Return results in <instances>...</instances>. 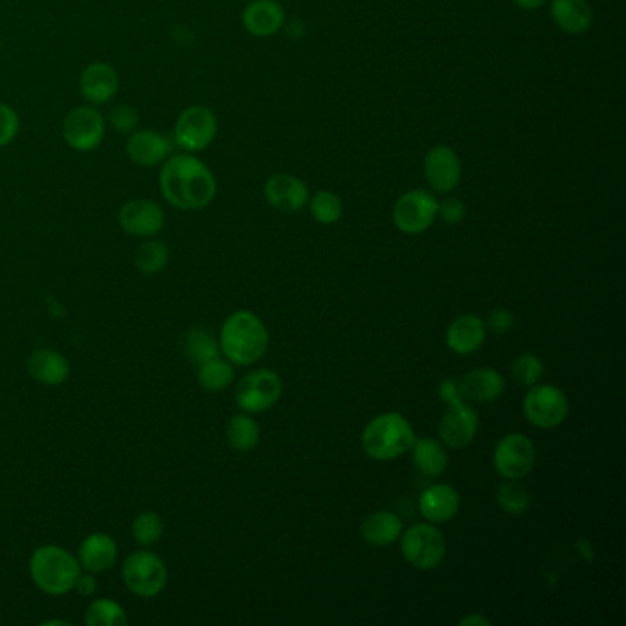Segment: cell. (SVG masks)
Instances as JSON below:
<instances>
[{
  "instance_id": "obj_1",
  "label": "cell",
  "mask_w": 626,
  "mask_h": 626,
  "mask_svg": "<svg viewBox=\"0 0 626 626\" xmlns=\"http://www.w3.org/2000/svg\"><path fill=\"white\" fill-rule=\"evenodd\" d=\"M158 186L164 199L182 212L206 208L217 193V180L212 169L193 153L169 157L160 169Z\"/></svg>"
},
{
  "instance_id": "obj_2",
  "label": "cell",
  "mask_w": 626,
  "mask_h": 626,
  "mask_svg": "<svg viewBox=\"0 0 626 626\" xmlns=\"http://www.w3.org/2000/svg\"><path fill=\"white\" fill-rule=\"evenodd\" d=\"M269 331L261 318L250 311H237L226 318L219 349L235 366H250L267 353Z\"/></svg>"
},
{
  "instance_id": "obj_3",
  "label": "cell",
  "mask_w": 626,
  "mask_h": 626,
  "mask_svg": "<svg viewBox=\"0 0 626 626\" xmlns=\"http://www.w3.org/2000/svg\"><path fill=\"white\" fill-rule=\"evenodd\" d=\"M415 432L410 421L397 412L377 415L362 434V448L375 461H390L404 456L414 447Z\"/></svg>"
},
{
  "instance_id": "obj_4",
  "label": "cell",
  "mask_w": 626,
  "mask_h": 626,
  "mask_svg": "<svg viewBox=\"0 0 626 626\" xmlns=\"http://www.w3.org/2000/svg\"><path fill=\"white\" fill-rule=\"evenodd\" d=\"M30 575L35 586L48 595L72 592L81 575L79 560L59 546H41L30 559Z\"/></svg>"
},
{
  "instance_id": "obj_5",
  "label": "cell",
  "mask_w": 626,
  "mask_h": 626,
  "mask_svg": "<svg viewBox=\"0 0 626 626\" xmlns=\"http://www.w3.org/2000/svg\"><path fill=\"white\" fill-rule=\"evenodd\" d=\"M401 551L415 570L432 571L445 560L447 540L436 526L415 524L401 535Z\"/></svg>"
},
{
  "instance_id": "obj_6",
  "label": "cell",
  "mask_w": 626,
  "mask_h": 626,
  "mask_svg": "<svg viewBox=\"0 0 626 626\" xmlns=\"http://www.w3.org/2000/svg\"><path fill=\"white\" fill-rule=\"evenodd\" d=\"M123 582L138 597H157L168 584L164 560L151 551L131 553L122 568Z\"/></svg>"
},
{
  "instance_id": "obj_7",
  "label": "cell",
  "mask_w": 626,
  "mask_h": 626,
  "mask_svg": "<svg viewBox=\"0 0 626 626\" xmlns=\"http://www.w3.org/2000/svg\"><path fill=\"white\" fill-rule=\"evenodd\" d=\"M217 129L219 125L212 109H208L206 105H191L180 112L173 138L180 149L195 155L212 146Z\"/></svg>"
},
{
  "instance_id": "obj_8",
  "label": "cell",
  "mask_w": 626,
  "mask_h": 626,
  "mask_svg": "<svg viewBox=\"0 0 626 626\" xmlns=\"http://www.w3.org/2000/svg\"><path fill=\"white\" fill-rule=\"evenodd\" d=\"M283 384L278 373L256 369L245 375L235 388V403L246 414L267 412L280 401Z\"/></svg>"
},
{
  "instance_id": "obj_9",
  "label": "cell",
  "mask_w": 626,
  "mask_h": 626,
  "mask_svg": "<svg viewBox=\"0 0 626 626\" xmlns=\"http://www.w3.org/2000/svg\"><path fill=\"white\" fill-rule=\"evenodd\" d=\"M524 414L538 428H557L570 414L568 395L551 384H535L524 399Z\"/></svg>"
},
{
  "instance_id": "obj_10",
  "label": "cell",
  "mask_w": 626,
  "mask_h": 626,
  "mask_svg": "<svg viewBox=\"0 0 626 626\" xmlns=\"http://www.w3.org/2000/svg\"><path fill=\"white\" fill-rule=\"evenodd\" d=\"M105 129V116L96 107L83 105L68 112L63 122V138L74 151L90 153L101 146Z\"/></svg>"
},
{
  "instance_id": "obj_11",
  "label": "cell",
  "mask_w": 626,
  "mask_h": 626,
  "mask_svg": "<svg viewBox=\"0 0 626 626\" xmlns=\"http://www.w3.org/2000/svg\"><path fill=\"white\" fill-rule=\"evenodd\" d=\"M492 461L494 469L505 480H522L537 463V448L529 437L515 432L500 439Z\"/></svg>"
},
{
  "instance_id": "obj_12",
  "label": "cell",
  "mask_w": 626,
  "mask_h": 626,
  "mask_svg": "<svg viewBox=\"0 0 626 626\" xmlns=\"http://www.w3.org/2000/svg\"><path fill=\"white\" fill-rule=\"evenodd\" d=\"M436 217L437 201L430 191H406L393 206V223L403 234H423Z\"/></svg>"
},
{
  "instance_id": "obj_13",
  "label": "cell",
  "mask_w": 626,
  "mask_h": 626,
  "mask_svg": "<svg viewBox=\"0 0 626 626\" xmlns=\"http://www.w3.org/2000/svg\"><path fill=\"white\" fill-rule=\"evenodd\" d=\"M478 426L480 417L472 406L465 404V401L448 404L447 412L439 423V437L445 447L461 450L472 443L478 432Z\"/></svg>"
},
{
  "instance_id": "obj_14",
  "label": "cell",
  "mask_w": 626,
  "mask_h": 626,
  "mask_svg": "<svg viewBox=\"0 0 626 626\" xmlns=\"http://www.w3.org/2000/svg\"><path fill=\"white\" fill-rule=\"evenodd\" d=\"M118 221L125 234L149 239L164 230L166 215L157 202L135 199L123 204Z\"/></svg>"
},
{
  "instance_id": "obj_15",
  "label": "cell",
  "mask_w": 626,
  "mask_h": 626,
  "mask_svg": "<svg viewBox=\"0 0 626 626\" xmlns=\"http://www.w3.org/2000/svg\"><path fill=\"white\" fill-rule=\"evenodd\" d=\"M461 160L458 153L448 146L432 147L425 157V177L432 190L450 193L456 190L461 180Z\"/></svg>"
},
{
  "instance_id": "obj_16",
  "label": "cell",
  "mask_w": 626,
  "mask_h": 626,
  "mask_svg": "<svg viewBox=\"0 0 626 626\" xmlns=\"http://www.w3.org/2000/svg\"><path fill=\"white\" fill-rule=\"evenodd\" d=\"M120 76L109 63H90L81 72L79 90L90 105H105L118 94Z\"/></svg>"
},
{
  "instance_id": "obj_17",
  "label": "cell",
  "mask_w": 626,
  "mask_h": 626,
  "mask_svg": "<svg viewBox=\"0 0 626 626\" xmlns=\"http://www.w3.org/2000/svg\"><path fill=\"white\" fill-rule=\"evenodd\" d=\"M127 155L140 168H155L168 160L171 142L168 136L160 135L158 131H133L127 140Z\"/></svg>"
},
{
  "instance_id": "obj_18",
  "label": "cell",
  "mask_w": 626,
  "mask_h": 626,
  "mask_svg": "<svg viewBox=\"0 0 626 626\" xmlns=\"http://www.w3.org/2000/svg\"><path fill=\"white\" fill-rule=\"evenodd\" d=\"M265 197L280 212H298L309 202V188L294 175L278 173L267 180Z\"/></svg>"
},
{
  "instance_id": "obj_19",
  "label": "cell",
  "mask_w": 626,
  "mask_h": 626,
  "mask_svg": "<svg viewBox=\"0 0 626 626\" xmlns=\"http://www.w3.org/2000/svg\"><path fill=\"white\" fill-rule=\"evenodd\" d=\"M458 388L463 401L492 403L504 393L505 379L496 369H472L459 379Z\"/></svg>"
},
{
  "instance_id": "obj_20",
  "label": "cell",
  "mask_w": 626,
  "mask_h": 626,
  "mask_svg": "<svg viewBox=\"0 0 626 626\" xmlns=\"http://www.w3.org/2000/svg\"><path fill=\"white\" fill-rule=\"evenodd\" d=\"M458 509V491L448 483H436L421 492L419 511L430 524H445L456 516Z\"/></svg>"
},
{
  "instance_id": "obj_21",
  "label": "cell",
  "mask_w": 626,
  "mask_h": 626,
  "mask_svg": "<svg viewBox=\"0 0 626 626\" xmlns=\"http://www.w3.org/2000/svg\"><path fill=\"white\" fill-rule=\"evenodd\" d=\"M285 23V12L276 0H250L243 12V26L254 37H272Z\"/></svg>"
},
{
  "instance_id": "obj_22",
  "label": "cell",
  "mask_w": 626,
  "mask_h": 626,
  "mask_svg": "<svg viewBox=\"0 0 626 626\" xmlns=\"http://www.w3.org/2000/svg\"><path fill=\"white\" fill-rule=\"evenodd\" d=\"M487 336V325L476 314L458 316L447 329V346L458 355L476 353Z\"/></svg>"
},
{
  "instance_id": "obj_23",
  "label": "cell",
  "mask_w": 626,
  "mask_h": 626,
  "mask_svg": "<svg viewBox=\"0 0 626 626\" xmlns=\"http://www.w3.org/2000/svg\"><path fill=\"white\" fill-rule=\"evenodd\" d=\"M118 559V546L114 538L105 533H92L79 546V566L89 573L111 570Z\"/></svg>"
},
{
  "instance_id": "obj_24",
  "label": "cell",
  "mask_w": 626,
  "mask_h": 626,
  "mask_svg": "<svg viewBox=\"0 0 626 626\" xmlns=\"http://www.w3.org/2000/svg\"><path fill=\"white\" fill-rule=\"evenodd\" d=\"M551 17L568 35L588 34L593 24V10L588 0H551Z\"/></svg>"
},
{
  "instance_id": "obj_25",
  "label": "cell",
  "mask_w": 626,
  "mask_h": 626,
  "mask_svg": "<svg viewBox=\"0 0 626 626\" xmlns=\"http://www.w3.org/2000/svg\"><path fill=\"white\" fill-rule=\"evenodd\" d=\"M28 371L35 381L46 386H59L67 381L70 366L67 358L54 349H37L28 360Z\"/></svg>"
},
{
  "instance_id": "obj_26",
  "label": "cell",
  "mask_w": 626,
  "mask_h": 626,
  "mask_svg": "<svg viewBox=\"0 0 626 626\" xmlns=\"http://www.w3.org/2000/svg\"><path fill=\"white\" fill-rule=\"evenodd\" d=\"M362 538L377 548L390 546L403 535V520L390 511H377L364 518L360 526Z\"/></svg>"
},
{
  "instance_id": "obj_27",
  "label": "cell",
  "mask_w": 626,
  "mask_h": 626,
  "mask_svg": "<svg viewBox=\"0 0 626 626\" xmlns=\"http://www.w3.org/2000/svg\"><path fill=\"white\" fill-rule=\"evenodd\" d=\"M412 450H414L415 469L421 474H425L428 478H437L447 470V450L436 439L432 437L415 439Z\"/></svg>"
},
{
  "instance_id": "obj_28",
  "label": "cell",
  "mask_w": 626,
  "mask_h": 626,
  "mask_svg": "<svg viewBox=\"0 0 626 626\" xmlns=\"http://www.w3.org/2000/svg\"><path fill=\"white\" fill-rule=\"evenodd\" d=\"M226 439L237 452H248L258 447L259 426L250 415H234L226 425Z\"/></svg>"
},
{
  "instance_id": "obj_29",
  "label": "cell",
  "mask_w": 626,
  "mask_h": 626,
  "mask_svg": "<svg viewBox=\"0 0 626 626\" xmlns=\"http://www.w3.org/2000/svg\"><path fill=\"white\" fill-rule=\"evenodd\" d=\"M234 381V368L230 360L215 357L199 364V384L206 392H221Z\"/></svg>"
},
{
  "instance_id": "obj_30",
  "label": "cell",
  "mask_w": 626,
  "mask_h": 626,
  "mask_svg": "<svg viewBox=\"0 0 626 626\" xmlns=\"http://www.w3.org/2000/svg\"><path fill=\"white\" fill-rule=\"evenodd\" d=\"M135 263L138 269L142 270L147 276L158 274L168 267L169 250L166 243L157 241V239H147L146 243L138 246L135 254Z\"/></svg>"
},
{
  "instance_id": "obj_31",
  "label": "cell",
  "mask_w": 626,
  "mask_h": 626,
  "mask_svg": "<svg viewBox=\"0 0 626 626\" xmlns=\"http://www.w3.org/2000/svg\"><path fill=\"white\" fill-rule=\"evenodd\" d=\"M184 351L193 364H202L206 360L219 357V344L210 335V331L202 327H193L184 338Z\"/></svg>"
},
{
  "instance_id": "obj_32",
  "label": "cell",
  "mask_w": 626,
  "mask_h": 626,
  "mask_svg": "<svg viewBox=\"0 0 626 626\" xmlns=\"http://www.w3.org/2000/svg\"><path fill=\"white\" fill-rule=\"evenodd\" d=\"M85 623L89 626H125L127 614L116 601L96 599L85 612Z\"/></svg>"
},
{
  "instance_id": "obj_33",
  "label": "cell",
  "mask_w": 626,
  "mask_h": 626,
  "mask_svg": "<svg viewBox=\"0 0 626 626\" xmlns=\"http://www.w3.org/2000/svg\"><path fill=\"white\" fill-rule=\"evenodd\" d=\"M498 504L509 515H524L529 509V492L524 485H520L516 480H505L498 487Z\"/></svg>"
},
{
  "instance_id": "obj_34",
  "label": "cell",
  "mask_w": 626,
  "mask_h": 626,
  "mask_svg": "<svg viewBox=\"0 0 626 626\" xmlns=\"http://www.w3.org/2000/svg\"><path fill=\"white\" fill-rule=\"evenodd\" d=\"M344 213V202L333 191H318L311 199V215L320 224H335Z\"/></svg>"
},
{
  "instance_id": "obj_35",
  "label": "cell",
  "mask_w": 626,
  "mask_h": 626,
  "mask_svg": "<svg viewBox=\"0 0 626 626\" xmlns=\"http://www.w3.org/2000/svg\"><path fill=\"white\" fill-rule=\"evenodd\" d=\"M164 533V522L157 513L146 511L133 522V537L140 546H155Z\"/></svg>"
},
{
  "instance_id": "obj_36",
  "label": "cell",
  "mask_w": 626,
  "mask_h": 626,
  "mask_svg": "<svg viewBox=\"0 0 626 626\" xmlns=\"http://www.w3.org/2000/svg\"><path fill=\"white\" fill-rule=\"evenodd\" d=\"M544 377V364L540 358L527 353L516 358L513 364V379L524 388H531Z\"/></svg>"
},
{
  "instance_id": "obj_37",
  "label": "cell",
  "mask_w": 626,
  "mask_h": 626,
  "mask_svg": "<svg viewBox=\"0 0 626 626\" xmlns=\"http://www.w3.org/2000/svg\"><path fill=\"white\" fill-rule=\"evenodd\" d=\"M107 122L111 123L112 129L116 133L131 135L133 131H136V127L140 123V116H138V111H135L129 105H114L111 111H109Z\"/></svg>"
},
{
  "instance_id": "obj_38",
  "label": "cell",
  "mask_w": 626,
  "mask_h": 626,
  "mask_svg": "<svg viewBox=\"0 0 626 626\" xmlns=\"http://www.w3.org/2000/svg\"><path fill=\"white\" fill-rule=\"evenodd\" d=\"M19 129L21 120L17 111L6 103H0V147L10 146L19 135Z\"/></svg>"
},
{
  "instance_id": "obj_39",
  "label": "cell",
  "mask_w": 626,
  "mask_h": 626,
  "mask_svg": "<svg viewBox=\"0 0 626 626\" xmlns=\"http://www.w3.org/2000/svg\"><path fill=\"white\" fill-rule=\"evenodd\" d=\"M437 215L448 224H458L465 219L467 208L465 204L456 199V197H448L445 201L437 202Z\"/></svg>"
},
{
  "instance_id": "obj_40",
  "label": "cell",
  "mask_w": 626,
  "mask_h": 626,
  "mask_svg": "<svg viewBox=\"0 0 626 626\" xmlns=\"http://www.w3.org/2000/svg\"><path fill=\"white\" fill-rule=\"evenodd\" d=\"M485 325L491 329L492 333L505 335V333H509V331L513 329V325H515V314L511 313V311H507V309H496V311H492V313L489 314V322Z\"/></svg>"
},
{
  "instance_id": "obj_41",
  "label": "cell",
  "mask_w": 626,
  "mask_h": 626,
  "mask_svg": "<svg viewBox=\"0 0 626 626\" xmlns=\"http://www.w3.org/2000/svg\"><path fill=\"white\" fill-rule=\"evenodd\" d=\"M439 397L445 404H454L463 401L461 399V393H459L458 381L454 379H447V381L441 382L439 386Z\"/></svg>"
},
{
  "instance_id": "obj_42",
  "label": "cell",
  "mask_w": 626,
  "mask_h": 626,
  "mask_svg": "<svg viewBox=\"0 0 626 626\" xmlns=\"http://www.w3.org/2000/svg\"><path fill=\"white\" fill-rule=\"evenodd\" d=\"M74 590H78L79 595H83V597L94 595L96 590H98L94 573H89V571H87V575L81 573L78 577V582H76V586H74Z\"/></svg>"
},
{
  "instance_id": "obj_43",
  "label": "cell",
  "mask_w": 626,
  "mask_h": 626,
  "mask_svg": "<svg viewBox=\"0 0 626 626\" xmlns=\"http://www.w3.org/2000/svg\"><path fill=\"white\" fill-rule=\"evenodd\" d=\"M459 625L461 626H489L491 625V621L489 619H485L483 615H467V617H463L461 621H459Z\"/></svg>"
},
{
  "instance_id": "obj_44",
  "label": "cell",
  "mask_w": 626,
  "mask_h": 626,
  "mask_svg": "<svg viewBox=\"0 0 626 626\" xmlns=\"http://www.w3.org/2000/svg\"><path fill=\"white\" fill-rule=\"evenodd\" d=\"M516 6L520 8V10H526V12H533V10H538V8H542L548 0H513Z\"/></svg>"
},
{
  "instance_id": "obj_45",
  "label": "cell",
  "mask_w": 626,
  "mask_h": 626,
  "mask_svg": "<svg viewBox=\"0 0 626 626\" xmlns=\"http://www.w3.org/2000/svg\"><path fill=\"white\" fill-rule=\"evenodd\" d=\"M0 50H2V39H0Z\"/></svg>"
}]
</instances>
